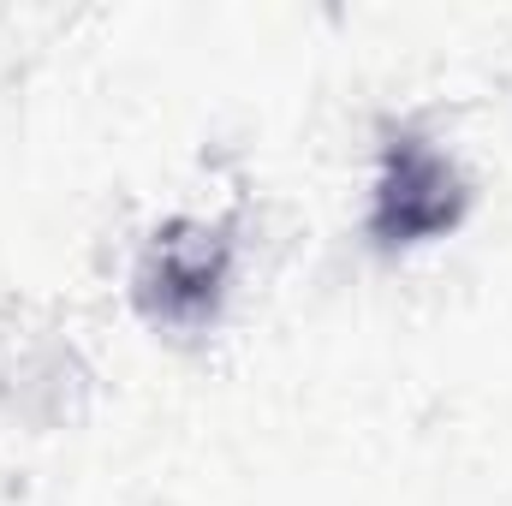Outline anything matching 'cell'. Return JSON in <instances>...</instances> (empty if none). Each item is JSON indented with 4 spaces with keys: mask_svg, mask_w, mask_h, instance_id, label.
Instances as JSON below:
<instances>
[{
    "mask_svg": "<svg viewBox=\"0 0 512 506\" xmlns=\"http://www.w3.org/2000/svg\"><path fill=\"white\" fill-rule=\"evenodd\" d=\"M471 209H477V173L465 167L459 143L417 114L382 120L370 143L364 209H358V233L370 239V251H429L453 239L471 221Z\"/></svg>",
    "mask_w": 512,
    "mask_h": 506,
    "instance_id": "cell-1",
    "label": "cell"
},
{
    "mask_svg": "<svg viewBox=\"0 0 512 506\" xmlns=\"http://www.w3.org/2000/svg\"><path fill=\"white\" fill-rule=\"evenodd\" d=\"M245 262H251V245H245L239 215L173 209L131 251V268H126L131 310L155 334H173V340L215 334L227 322L233 298H239Z\"/></svg>",
    "mask_w": 512,
    "mask_h": 506,
    "instance_id": "cell-2",
    "label": "cell"
},
{
    "mask_svg": "<svg viewBox=\"0 0 512 506\" xmlns=\"http://www.w3.org/2000/svg\"><path fill=\"white\" fill-rule=\"evenodd\" d=\"M90 381H96L90 352L54 310L30 298L0 304V411L12 423L30 429L72 423L90 399Z\"/></svg>",
    "mask_w": 512,
    "mask_h": 506,
    "instance_id": "cell-3",
    "label": "cell"
}]
</instances>
